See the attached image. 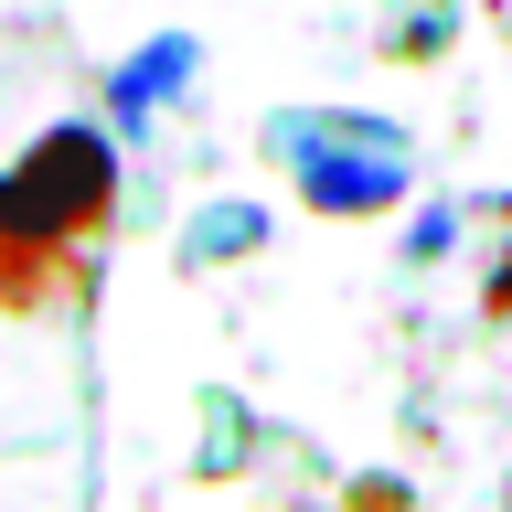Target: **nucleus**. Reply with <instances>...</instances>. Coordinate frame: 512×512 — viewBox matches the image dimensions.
<instances>
[{
    "label": "nucleus",
    "instance_id": "f257e3e1",
    "mask_svg": "<svg viewBox=\"0 0 512 512\" xmlns=\"http://www.w3.org/2000/svg\"><path fill=\"white\" fill-rule=\"evenodd\" d=\"M107 192H118V150H107V128H86V118L43 128V139L0 171V256H11V267L64 256L96 214H107Z\"/></svg>",
    "mask_w": 512,
    "mask_h": 512
},
{
    "label": "nucleus",
    "instance_id": "f03ea898",
    "mask_svg": "<svg viewBox=\"0 0 512 512\" xmlns=\"http://www.w3.org/2000/svg\"><path fill=\"white\" fill-rule=\"evenodd\" d=\"M278 150H288V171H299V192L320 214H384L406 192V139L374 128V118H288Z\"/></svg>",
    "mask_w": 512,
    "mask_h": 512
},
{
    "label": "nucleus",
    "instance_id": "7ed1b4c3",
    "mask_svg": "<svg viewBox=\"0 0 512 512\" xmlns=\"http://www.w3.org/2000/svg\"><path fill=\"white\" fill-rule=\"evenodd\" d=\"M192 32H160V43H139V54L107 75V107H118V128H139V118H160V96H182L192 86Z\"/></svg>",
    "mask_w": 512,
    "mask_h": 512
},
{
    "label": "nucleus",
    "instance_id": "20e7f679",
    "mask_svg": "<svg viewBox=\"0 0 512 512\" xmlns=\"http://www.w3.org/2000/svg\"><path fill=\"white\" fill-rule=\"evenodd\" d=\"M224 246H256V214H214L203 235H192V256H224Z\"/></svg>",
    "mask_w": 512,
    "mask_h": 512
}]
</instances>
